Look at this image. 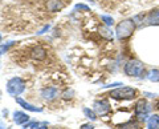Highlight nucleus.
<instances>
[{
  "instance_id": "1",
  "label": "nucleus",
  "mask_w": 159,
  "mask_h": 129,
  "mask_svg": "<svg viewBox=\"0 0 159 129\" xmlns=\"http://www.w3.org/2000/svg\"><path fill=\"white\" fill-rule=\"evenodd\" d=\"M134 29H135V23H134V20L129 19V20H123L118 24L116 28V35L119 40H125V39L131 36Z\"/></svg>"
},
{
  "instance_id": "2",
  "label": "nucleus",
  "mask_w": 159,
  "mask_h": 129,
  "mask_svg": "<svg viewBox=\"0 0 159 129\" xmlns=\"http://www.w3.org/2000/svg\"><path fill=\"white\" fill-rule=\"evenodd\" d=\"M135 89L134 88H129V87H122V88H117L109 93V96L116 100H131L135 97Z\"/></svg>"
},
{
  "instance_id": "3",
  "label": "nucleus",
  "mask_w": 159,
  "mask_h": 129,
  "mask_svg": "<svg viewBox=\"0 0 159 129\" xmlns=\"http://www.w3.org/2000/svg\"><path fill=\"white\" fill-rule=\"evenodd\" d=\"M145 72V65L139 60H130L125 64V73L131 77H141Z\"/></svg>"
},
{
  "instance_id": "4",
  "label": "nucleus",
  "mask_w": 159,
  "mask_h": 129,
  "mask_svg": "<svg viewBox=\"0 0 159 129\" xmlns=\"http://www.w3.org/2000/svg\"><path fill=\"white\" fill-rule=\"evenodd\" d=\"M24 89H25V83L20 77H13L7 83V91L12 96H19L20 93L24 92Z\"/></svg>"
},
{
  "instance_id": "5",
  "label": "nucleus",
  "mask_w": 159,
  "mask_h": 129,
  "mask_svg": "<svg viewBox=\"0 0 159 129\" xmlns=\"http://www.w3.org/2000/svg\"><path fill=\"white\" fill-rule=\"evenodd\" d=\"M148 112H150V105L145 100H138L135 104V117L138 120L145 121L148 116Z\"/></svg>"
},
{
  "instance_id": "6",
  "label": "nucleus",
  "mask_w": 159,
  "mask_h": 129,
  "mask_svg": "<svg viewBox=\"0 0 159 129\" xmlns=\"http://www.w3.org/2000/svg\"><path fill=\"white\" fill-rule=\"evenodd\" d=\"M47 51H45V48H43V47H34L32 51H31V57L33 59L34 61H44L47 59Z\"/></svg>"
},
{
  "instance_id": "7",
  "label": "nucleus",
  "mask_w": 159,
  "mask_h": 129,
  "mask_svg": "<svg viewBox=\"0 0 159 129\" xmlns=\"http://www.w3.org/2000/svg\"><path fill=\"white\" fill-rule=\"evenodd\" d=\"M94 111H96L97 115H101V116H105L110 112V105L109 103L105 100H101V101H96L94 103Z\"/></svg>"
},
{
  "instance_id": "8",
  "label": "nucleus",
  "mask_w": 159,
  "mask_h": 129,
  "mask_svg": "<svg viewBox=\"0 0 159 129\" xmlns=\"http://www.w3.org/2000/svg\"><path fill=\"white\" fill-rule=\"evenodd\" d=\"M43 97L45 98V100H53V98H56L58 96V89L54 88V87H48V88H44L43 92H41Z\"/></svg>"
},
{
  "instance_id": "9",
  "label": "nucleus",
  "mask_w": 159,
  "mask_h": 129,
  "mask_svg": "<svg viewBox=\"0 0 159 129\" xmlns=\"http://www.w3.org/2000/svg\"><path fill=\"white\" fill-rule=\"evenodd\" d=\"M62 7H64V3L61 0H48V3H47V8L51 12H57Z\"/></svg>"
},
{
  "instance_id": "10",
  "label": "nucleus",
  "mask_w": 159,
  "mask_h": 129,
  "mask_svg": "<svg viewBox=\"0 0 159 129\" xmlns=\"http://www.w3.org/2000/svg\"><path fill=\"white\" fill-rule=\"evenodd\" d=\"M29 120V116L25 115L24 112H15L13 113V121L17 124V125H21V124H25Z\"/></svg>"
},
{
  "instance_id": "11",
  "label": "nucleus",
  "mask_w": 159,
  "mask_h": 129,
  "mask_svg": "<svg viewBox=\"0 0 159 129\" xmlns=\"http://www.w3.org/2000/svg\"><path fill=\"white\" fill-rule=\"evenodd\" d=\"M16 101H17L24 109H27V111H31V112H41V111H43L41 108L34 107V105H32V104H29V103H27V101H24L23 98H20V97H16Z\"/></svg>"
},
{
  "instance_id": "12",
  "label": "nucleus",
  "mask_w": 159,
  "mask_h": 129,
  "mask_svg": "<svg viewBox=\"0 0 159 129\" xmlns=\"http://www.w3.org/2000/svg\"><path fill=\"white\" fill-rule=\"evenodd\" d=\"M147 128L148 129H159V116L152 115L147 120Z\"/></svg>"
},
{
  "instance_id": "13",
  "label": "nucleus",
  "mask_w": 159,
  "mask_h": 129,
  "mask_svg": "<svg viewBox=\"0 0 159 129\" xmlns=\"http://www.w3.org/2000/svg\"><path fill=\"white\" fill-rule=\"evenodd\" d=\"M99 33H101V36L107 39V40H113V31L107 26L106 27H101V29H99Z\"/></svg>"
},
{
  "instance_id": "14",
  "label": "nucleus",
  "mask_w": 159,
  "mask_h": 129,
  "mask_svg": "<svg viewBox=\"0 0 159 129\" xmlns=\"http://www.w3.org/2000/svg\"><path fill=\"white\" fill-rule=\"evenodd\" d=\"M148 24H159V11H152L147 16Z\"/></svg>"
},
{
  "instance_id": "15",
  "label": "nucleus",
  "mask_w": 159,
  "mask_h": 129,
  "mask_svg": "<svg viewBox=\"0 0 159 129\" xmlns=\"http://www.w3.org/2000/svg\"><path fill=\"white\" fill-rule=\"evenodd\" d=\"M147 79L150 81H154V83L159 81V71H157V69H152V71H150V72H148V75H147Z\"/></svg>"
},
{
  "instance_id": "16",
  "label": "nucleus",
  "mask_w": 159,
  "mask_h": 129,
  "mask_svg": "<svg viewBox=\"0 0 159 129\" xmlns=\"http://www.w3.org/2000/svg\"><path fill=\"white\" fill-rule=\"evenodd\" d=\"M121 129H141V127H139V124L135 121H129L126 124H123Z\"/></svg>"
},
{
  "instance_id": "17",
  "label": "nucleus",
  "mask_w": 159,
  "mask_h": 129,
  "mask_svg": "<svg viewBox=\"0 0 159 129\" xmlns=\"http://www.w3.org/2000/svg\"><path fill=\"white\" fill-rule=\"evenodd\" d=\"M84 115H85L88 118H90V120H97V115H96V112H93L90 111L89 108H84Z\"/></svg>"
},
{
  "instance_id": "18",
  "label": "nucleus",
  "mask_w": 159,
  "mask_h": 129,
  "mask_svg": "<svg viewBox=\"0 0 159 129\" xmlns=\"http://www.w3.org/2000/svg\"><path fill=\"white\" fill-rule=\"evenodd\" d=\"M101 19H102V20H103V23H105L107 27H110V26H113V24H114L113 17L107 16V15H102V16H101Z\"/></svg>"
},
{
  "instance_id": "19",
  "label": "nucleus",
  "mask_w": 159,
  "mask_h": 129,
  "mask_svg": "<svg viewBox=\"0 0 159 129\" xmlns=\"http://www.w3.org/2000/svg\"><path fill=\"white\" fill-rule=\"evenodd\" d=\"M74 9H85V11H89V7L88 6H84V4H77L76 7H74Z\"/></svg>"
},
{
  "instance_id": "20",
  "label": "nucleus",
  "mask_w": 159,
  "mask_h": 129,
  "mask_svg": "<svg viewBox=\"0 0 159 129\" xmlns=\"http://www.w3.org/2000/svg\"><path fill=\"white\" fill-rule=\"evenodd\" d=\"M73 95V92L72 91H66V92H64V98H70Z\"/></svg>"
},
{
  "instance_id": "21",
  "label": "nucleus",
  "mask_w": 159,
  "mask_h": 129,
  "mask_svg": "<svg viewBox=\"0 0 159 129\" xmlns=\"http://www.w3.org/2000/svg\"><path fill=\"white\" fill-rule=\"evenodd\" d=\"M81 129H94V127L92 125V124H85V125H82Z\"/></svg>"
},
{
  "instance_id": "22",
  "label": "nucleus",
  "mask_w": 159,
  "mask_h": 129,
  "mask_svg": "<svg viewBox=\"0 0 159 129\" xmlns=\"http://www.w3.org/2000/svg\"><path fill=\"white\" fill-rule=\"evenodd\" d=\"M34 127H37V122H31V124H28V125H25L24 128H34Z\"/></svg>"
},
{
  "instance_id": "23",
  "label": "nucleus",
  "mask_w": 159,
  "mask_h": 129,
  "mask_svg": "<svg viewBox=\"0 0 159 129\" xmlns=\"http://www.w3.org/2000/svg\"><path fill=\"white\" fill-rule=\"evenodd\" d=\"M47 29H49V26H47V27H44V29H41V32H39V33H44L47 31Z\"/></svg>"
},
{
  "instance_id": "24",
  "label": "nucleus",
  "mask_w": 159,
  "mask_h": 129,
  "mask_svg": "<svg viewBox=\"0 0 159 129\" xmlns=\"http://www.w3.org/2000/svg\"><path fill=\"white\" fill-rule=\"evenodd\" d=\"M37 129H48V128H47V125H41V127H39Z\"/></svg>"
},
{
  "instance_id": "25",
  "label": "nucleus",
  "mask_w": 159,
  "mask_h": 129,
  "mask_svg": "<svg viewBox=\"0 0 159 129\" xmlns=\"http://www.w3.org/2000/svg\"><path fill=\"white\" fill-rule=\"evenodd\" d=\"M0 41H2V36H0Z\"/></svg>"
},
{
  "instance_id": "26",
  "label": "nucleus",
  "mask_w": 159,
  "mask_h": 129,
  "mask_svg": "<svg viewBox=\"0 0 159 129\" xmlns=\"http://www.w3.org/2000/svg\"><path fill=\"white\" fill-rule=\"evenodd\" d=\"M8 129H11V128H8Z\"/></svg>"
},
{
  "instance_id": "27",
  "label": "nucleus",
  "mask_w": 159,
  "mask_h": 129,
  "mask_svg": "<svg viewBox=\"0 0 159 129\" xmlns=\"http://www.w3.org/2000/svg\"><path fill=\"white\" fill-rule=\"evenodd\" d=\"M158 11H159V9H158Z\"/></svg>"
},
{
  "instance_id": "28",
  "label": "nucleus",
  "mask_w": 159,
  "mask_h": 129,
  "mask_svg": "<svg viewBox=\"0 0 159 129\" xmlns=\"http://www.w3.org/2000/svg\"><path fill=\"white\" fill-rule=\"evenodd\" d=\"M0 55H2V53H0Z\"/></svg>"
},
{
  "instance_id": "29",
  "label": "nucleus",
  "mask_w": 159,
  "mask_h": 129,
  "mask_svg": "<svg viewBox=\"0 0 159 129\" xmlns=\"http://www.w3.org/2000/svg\"><path fill=\"white\" fill-rule=\"evenodd\" d=\"M158 107H159V105H158Z\"/></svg>"
}]
</instances>
